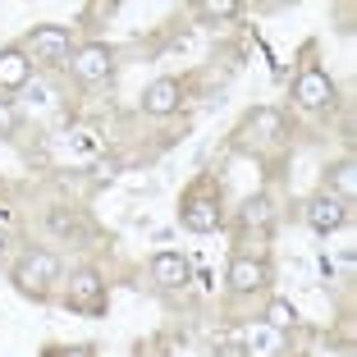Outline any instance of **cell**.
<instances>
[{
	"instance_id": "obj_1",
	"label": "cell",
	"mask_w": 357,
	"mask_h": 357,
	"mask_svg": "<svg viewBox=\"0 0 357 357\" xmlns=\"http://www.w3.org/2000/svg\"><path fill=\"white\" fill-rule=\"evenodd\" d=\"M55 275H60V261H55L51 252H32V257H23V261L14 266V284H19L28 298H46V289H51Z\"/></svg>"
},
{
	"instance_id": "obj_2",
	"label": "cell",
	"mask_w": 357,
	"mask_h": 357,
	"mask_svg": "<svg viewBox=\"0 0 357 357\" xmlns=\"http://www.w3.org/2000/svg\"><path fill=\"white\" fill-rule=\"evenodd\" d=\"M294 101L303 105V110H326L330 101H335V83H330V74H321V69H303L294 83Z\"/></svg>"
},
{
	"instance_id": "obj_3",
	"label": "cell",
	"mask_w": 357,
	"mask_h": 357,
	"mask_svg": "<svg viewBox=\"0 0 357 357\" xmlns=\"http://www.w3.org/2000/svg\"><path fill=\"white\" fill-rule=\"evenodd\" d=\"M69 307H74V312H92V316H101V312H105L101 275H96V271H78V275H74V289H69Z\"/></svg>"
},
{
	"instance_id": "obj_4",
	"label": "cell",
	"mask_w": 357,
	"mask_h": 357,
	"mask_svg": "<svg viewBox=\"0 0 357 357\" xmlns=\"http://www.w3.org/2000/svg\"><path fill=\"white\" fill-rule=\"evenodd\" d=\"M110 64H115L110 46L92 42V46H83V51L74 55V74L83 78V83H105V78H110Z\"/></svg>"
},
{
	"instance_id": "obj_5",
	"label": "cell",
	"mask_w": 357,
	"mask_h": 357,
	"mask_svg": "<svg viewBox=\"0 0 357 357\" xmlns=\"http://www.w3.org/2000/svg\"><path fill=\"white\" fill-rule=\"evenodd\" d=\"M28 46L42 55V60H64L74 42H69V28H60V23H42V28L28 32Z\"/></svg>"
},
{
	"instance_id": "obj_6",
	"label": "cell",
	"mask_w": 357,
	"mask_h": 357,
	"mask_svg": "<svg viewBox=\"0 0 357 357\" xmlns=\"http://www.w3.org/2000/svg\"><path fill=\"white\" fill-rule=\"evenodd\" d=\"M307 225H312L316 234H335V229H344V225H348L344 202H335L330 192H326V197H312V202H307Z\"/></svg>"
},
{
	"instance_id": "obj_7",
	"label": "cell",
	"mask_w": 357,
	"mask_h": 357,
	"mask_svg": "<svg viewBox=\"0 0 357 357\" xmlns=\"http://www.w3.org/2000/svg\"><path fill=\"white\" fill-rule=\"evenodd\" d=\"M188 275H192L188 257H178V252H156V257H151V280L165 284V289H183Z\"/></svg>"
},
{
	"instance_id": "obj_8",
	"label": "cell",
	"mask_w": 357,
	"mask_h": 357,
	"mask_svg": "<svg viewBox=\"0 0 357 357\" xmlns=\"http://www.w3.org/2000/svg\"><path fill=\"white\" fill-rule=\"evenodd\" d=\"M178 101H183V92H178L174 78H156V83L142 92V105H147V115H174Z\"/></svg>"
},
{
	"instance_id": "obj_9",
	"label": "cell",
	"mask_w": 357,
	"mask_h": 357,
	"mask_svg": "<svg viewBox=\"0 0 357 357\" xmlns=\"http://www.w3.org/2000/svg\"><path fill=\"white\" fill-rule=\"evenodd\" d=\"M183 229H192V234L220 229V202H211V197L188 202V206H183Z\"/></svg>"
},
{
	"instance_id": "obj_10",
	"label": "cell",
	"mask_w": 357,
	"mask_h": 357,
	"mask_svg": "<svg viewBox=\"0 0 357 357\" xmlns=\"http://www.w3.org/2000/svg\"><path fill=\"white\" fill-rule=\"evenodd\" d=\"M266 284V266L252 261V257H238V261L229 266V289L234 294H257Z\"/></svg>"
},
{
	"instance_id": "obj_11",
	"label": "cell",
	"mask_w": 357,
	"mask_h": 357,
	"mask_svg": "<svg viewBox=\"0 0 357 357\" xmlns=\"http://www.w3.org/2000/svg\"><path fill=\"white\" fill-rule=\"evenodd\" d=\"M28 78H32V64H28V55L23 51H0V87H28Z\"/></svg>"
},
{
	"instance_id": "obj_12",
	"label": "cell",
	"mask_w": 357,
	"mask_h": 357,
	"mask_svg": "<svg viewBox=\"0 0 357 357\" xmlns=\"http://www.w3.org/2000/svg\"><path fill=\"white\" fill-rule=\"evenodd\" d=\"M238 220L252 229V225H271V197H248L238 211Z\"/></svg>"
},
{
	"instance_id": "obj_13",
	"label": "cell",
	"mask_w": 357,
	"mask_h": 357,
	"mask_svg": "<svg viewBox=\"0 0 357 357\" xmlns=\"http://www.w3.org/2000/svg\"><path fill=\"white\" fill-rule=\"evenodd\" d=\"M330 183H335L339 197H353V192H357V169H353V160H339V165L330 169Z\"/></svg>"
},
{
	"instance_id": "obj_14",
	"label": "cell",
	"mask_w": 357,
	"mask_h": 357,
	"mask_svg": "<svg viewBox=\"0 0 357 357\" xmlns=\"http://www.w3.org/2000/svg\"><path fill=\"white\" fill-rule=\"evenodd\" d=\"M197 14H202V19H211V23H225V19L238 14V5H234V0H202Z\"/></svg>"
},
{
	"instance_id": "obj_15",
	"label": "cell",
	"mask_w": 357,
	"mask_h": 357,
	"mask_svg": "<svg viewBox=\"0 0 357 357\" xmlns=\"http://www.w3.org/2000/svg\"><path fill=\"white\" fill-rule=\"evenodd\" d=\"M266 326H271V330H289V326H294V303L275 298V303L266 307Z\"/></svg>"
},
{
	"instance_id": "obj_16",
	"label": "cell",
	"mask_w": 357,
	"mask_h": 357,
	"mask_svg": "<svg viewBox=\"0 0 357 357\" xmlns=\"http://www.w3.org/2000/svg\"><path fill=\"white\" fill-rule=\"evenodd\" d=\"M252 128H261V133H275V128H280V115H275V110H261V115L252 119Z\"/></svg>"
},
{
	"instance_id": "obj_17",
	"label": "cell",
	"mask_w": 357,
	"mask_h": 357,
	"mask_svg": "<svg viewBox=\"0 0 357 357\" xmlns=\"http://www.w3.org/2000/svg\"><path fill=\"white\" fill-rule=\"evenodd\" d=\"M0 128H14V110L5 101H0Z\"/></svg>"
},
{
	"instance_id": "obj_18",
	"label": "cell",
	"mask_w": 357,
	"mask_h": 357,
	"mask_svg": "<svg viewBox=\"0 0 357 357\" xmlns=\"http://www.w3.org/2000/svg\"><path fill=\"white\" fill-rule=\"evenodd\" d=\"M220 357H248V353H243L238 344H225V348H220Z\"/></svg>"
},
{
	"instance_id": "obj_19",
	"label": "cell",
	"mask_w": 357,
	"mask_h": 357,
	"mask_svg": "<svg viewBox=\"0 0 357 357\" xmlns=\"http://www.w3.org/2000/svg\"><path fill=\"white\" fill-rule=\"evenodd\" d=\"M0 257H5V243H0Z\"/></svg>"
}]
</instances>
